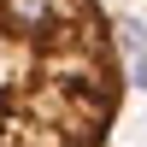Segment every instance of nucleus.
Instances as JSON below:
<instances>
[{"label": "nucleus", "mask_w": 147, "mask_h": 147, "mask_svg": "<svg viewBox=\"0 0 147 147\" xmlns=\"http://www.w3.org/2000/svg\"><path fill=\"white\" fill-rule=\"evenodd\" d=\"M124 88L100 0H0V147H106Z\"/></svg>", "instance_id": "1"}]
</instances>
